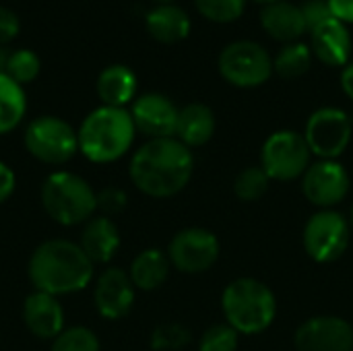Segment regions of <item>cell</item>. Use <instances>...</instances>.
<instances>
[{"instance_id":"7","label":"cell","mask_w":353,"mask_h":351,"mask_svg":"<svg viewBox=\"0 0 353 351\" xmlns=\"http://www.w3.org/2000/svg\"><path fill=\"white\" fill-rule=\"evenodd\" d=\"M219 74L234 87L250 89L267 83L273 70L271 54L252 39H238L228 43L217 60Z\"/></svg>"},{"instance_id":"39","label":"cell","mask_w":353,"mask_h":351,"mask_svg":"<svg viewBox=\"0 0 353 351\" xmlns=\"http://www.w3.org/2000/svg\"><path fill=\"white\" fill-rule=\"evenodd\" d=\"M254 2H259V4H263V6H265V4H271V2H279V0H254Z\"/></svg>"},{"instance_id":"22","label":"cell","mask_w":353,"mask_h":351,"mask_svg":"<svg viewBox=\"0 0 353 351\" xmlns=\"http://www.w3.org/2000/svg\"><path fill=\"white\" fill-rule=\"evenodd\" d=\"M215 132V116L205 103H188L178 112L176 139L190 147H201L211 141Z\"/></svg>"},{"instance_id":"40","label":"cell","mask_w":353,"mask_h":351,"mask_svg":"<svg viewBox=\"0 0 353 351\" xmlns=\"http://www.w3.org/2000/svg\"><path fill=\"white\" fill-rule=\"evenodd\" d=\"M157 4H168V2H174V0H155Z\"/></svg>"},{"instance_id":"14","label":"cell","mask_w":353,"mask_h":351,"mask_svg":"<svg viewBox=\"0 0 353 351\" xmlns=\"http://www.w3.org/2000/svg\"><path fill=\"white\" fill-rule=\"evenodd\" d=\"M298 351H353V327L339 317H314L296 331Z\"/></svg>"},{"instance_id":"11","label":"cell","mask_w":353,"mask_h":351,"mask_svg":"<svg viewBox=\"0 0 353 351\" xmlns=\"http://www.w3.org/2000/svg\"><path fill=\"white\" fill-rule=\"evenodd\" d=\"M168 259L182 273H203L219 259V240L203 228L182 230L172 238Z\"/></svg>"},{"instance_id":"38","label":"cell","mask_w":353,"mask_h":351,"mask_svg":"<svg viewBox=\"0 0 353 351\" xmlns=\"http://www.w3.org/2000/svg\"><path fill=\"white\" fill-rule=\"evenodd\" d=\"M8 56H10V52H6V50H4V48L0 46V74H2V72H6Z\"/></svg>"},{"instance_id":"25","label":"cell","mask_w":353,"mask_h":351,"mask_svg":"<svg viewBox=\"0 0 353 351\" xmlns=\"http://www.w3.org/2000/svg\"><path fill=\"white\" fill-rule=\"evenodd\" d=\"M312 58L314 54L310 50V43H304V41L285 43L273 58V70L281 79H298L310 70Z\"/></svg>"},{"instance_id":"34","label":"cell","mask_w":353,"mask_h":351,"mask_svg":"<svg viewBox=\"0 0 353 351\" xmlns=\"http://www.w3.org/2000/svg\"><path fill=\"white\" fill-rule=\"evenodd\" d=\"M19 29H21L19 17L10 8L0 6V46L12 41L19 35Z\"/></svg>"},{"instance_id":"16","label":"cell","mask_w":353,"mask_h":351,"mask_svg":"<svg viewBox=\"0 0 353 351\" xmlns=\"http://www.w3.org/2000/svg\"><path fill=\"white\" fill-rule=\"evenodd\" d=\"M23 323L33 337L54 341L66 329L60 298L33 290V294H29L23 302Z\"/></svg>"},{"instance_id":"13","label":"cell","mask_w":353,"mask_h":351,"mask_svg":"<svg viewBox=\"0 0 353 351\" xmlns=\"http://www.w3.org/2000/svg\"><path fill=\"white\" fill-rule=\"evenodd\" d=\"M178 112L176 103L163 93H145L137 97L130 108L137 132H143L149 139L176 137Z\"/></svg>"},{"instance_id":"32","label":"cell","mask_w":353,"mask_h":351,"mask_svg":"<svg viewBox=\"0 0 353 351\" xmlns=\"http://www.w3.org/2000/svg\"><path fill=\"white\" fill-rule=\"evenodd\" d=\"M126 192L120 190V188H103L101 192H97V209L101 211V215L105 217H112V215H118L126 209Z\"/></svg>"},{"instance_id":"27","label":"cell","mask_w":353,"mask_h":351,"mask_svg":"<svg viewBox=\"0 0 353 351\" xmlns=\"http://www.w3.org/2000/svg\"><path fill=\"white\" fill-rule=\"evenodd\" d=\"M41 70V62H39V56L31 50H14L10 52L8 56V64H6V74L19 83L21 87L35 81L37 74Z\"/></svg>"},{"instance_id":"10","label":"cell","mask_w":353,"mask_h":351,"mask_svg":"<svg viewBox=\"0 0 353 351\" xmlns=\"http://www.w3.org/2000/svg\"><path fill=\"white\" fill-rule=\"evenodd\" d=\"M350 244V223L335 211L312 215L304 228V246L316 263L337 261Z\"/></svg>"},{"instance_id":"30","label":"cell","mask_w":353,"mask_h":351,"mask_svg":"<svg viewBox=\"0 0 353 351\" xmlns=\"http://www.w3.org/2000/svg\"><path fill=\"white\" fill-rule=\"evenodd\" d=\"M188 341H190V331L176 323L161 325L151 335V348L155 351H178L186 348Z\"/></svg>"},{"instance_id":"6","label":"cell","mask_w":353,"mask_h":351,"mask_svg":"<svg viewBox=\"0 0 353 351\" xmlns=\"http://www.w3.org/2000/svg\"><path fill=\"white\" fill-rule=\"evenodd\" d=\"M23 145L39 163L64 166L79 153V134L58 116H37L27 124Z\"/></svg>"},{"instance_id":"15","label":"cell","mask_w":353,"mask_h":351,"mask_svg":"<svg viewBox=\"0 0 353 351\" xmlns=\"http://www.w3.org/2000/svg\"><path fill=\"white\" fill-rule=\"evenodd\" d=\"M302 190L312 205L333 207L347 197L350 176L335 159H323L306 170Z\"/></svg>"},{"instance_id":"9","label":"cell","mask_w":353,"mask_h":351,"mask_svg":"<svg viewBox=\"0 0 353 351\" xmlns=\"http://www.w3.org/2000/svg\"><path fill=\"white\" fill-rule=\"evenodd\" d=\"M304 139L310 153L323 159H337L352 141V120L339 108H321L308 118Z\"/></svg>"},{"instance_id":"35","label":"cell","mask_w":353,"mask_h":351,"mask_svg":"<svg viewBox=\"0 0 353 351\" xmlns=\"http://www.w3.org/2000/svg\"><path fill=\"white\" fill-rule=\"evenodd\" d=\"M17 188V176L12 172V168L4 161H0V205L6 203Z\"/></svg>"},{"instance_id":"26","label":"cell","mask_w":353,"mask_h":351,"mask_svg":"<svg viewBox=\"0 0 353 351\" xmlns=\"http://www.w3.org/2000/svg\"><path fill=\"white\" fill-rule=\"evenodd\" d=\"M50 351H101L97 335L89 327H66L54 341Z\"/></svg>"},{"instance_id":"23","label":"cell","mask_w":353,"mask_h":351,"mask_svg":"<svg viewBox=\"0 0 353 351\" xmlns=\"http://www.w3.org/2000/svg\"><path fill=\"white\" fill-rule=\"evenodd\" d=\"M170 265L172 263H170L168 254H163L157 248H147L134 257L128 275L137 290L153 292L165 283V279L170 275Z\"/></svg>"},{"instance_id":"19","label":"cell","mask_w":353,"mask_h":351,"mask_svg":"<svg viewBox=\"0 0 353 351\" xmlns=\"http://www.w3.org/2000/svg\"><path fill=\"white\" fill-rule=\"evenodd\" d=\"M120 232L112 217L93 215L81 232L79 246L93 265H108L120 248Z\"/></svg>"},{"instance_id":"41","label":"cell","mask_w":353,"mask_h":351,"mask_svg":"<svg viewBox=\"0 0 353 351\" xmlns=\"http://www.w3.org/2000/svg\"><path fill=\"white\" fill-rule=\"evenodd\" d=\"M352 225H353V207H352Z\"/></svg>"},{"instance_id":"24","label":"cell","mask_w":353,"mask_h":351,"mask_svg":"<svg viewBox=\"0 0 353 351\" xmlns=\"http://www.w3.org/2000/svg\"><path fill=\"white\" fill-rule=\"evenodd\" d=\"M27 114L25 89L6 72L0 74V137L12 132Z\"/></svg>"},{"instance_id":"21","label":"cell","mask_w":353,"mask_h":351,"mask_svg":"<svg viewBox=\"0 0 353 351\" xmlns=\"http://www.w3.org/2000/svg\"><path fill=\"white\" fill-rule=\"evenodd\" d=\"M137 74L124 64H110L105 66L95 83L97 97L101 106L110 108H126L137 97Z\"/></svg>"},{"instance_id":"29","label":"cell","mask_w":353,"mask_h":351,"mask_svg":"<svg viewBox=\"0 0 353 351\" xmlns=\"http://www.w3.org/2000/svg\"><path fill=\"white\" fill-rule=\"evenodd\" d=\"M269 176L263 168H246L238 174L234 190L238 194V199L250 203V201H259L267 188H269Z\"/></svg>"},{"instance_id":"2","label":"cell","mask_w":353,"mask_h":351,"mask_svg":"<svg viewBox=\"0 0 353 351\" xmlns=\"http://www.w3.org/2000/svg\"><path fill=\"white\" fill-rule=\"evenodd\" d=\"M27 275L35 292L60 298L89 288L95 277V265L79 242L54 238L41 242L31 252Z\"/></svg>"},{"instance_id":"36","label":"cell","mask_w":353,"mask_h":351,"mask_svg":"<svg viewBox=\"0 0 353 351\" xmlns=\"http://www.w3.org/2000/svg\"><path fill=\"white\" fill-rule=\"evenodd\" d=\"M331 12L341 23H353V0H329Z\"/></svg>"},{"instance_id":"20","label":"cell","mask_w":353,"mask_h":351,"mask_svg":"<svg viewBox=\"0 0 353 351\" xmlns=\"http://www.w3.org/2000/svg\"><path fill=\"white\" fill-rule=\"evenodd\" d=\"M145 25L149 35L159 43H178L190 33L188 12L174 2L157 4L155 8H151L147 12Z\"/></svg>"},{"instance_id":"8","label":"cell","mask_w":353,"mask_h":351,"mask_svg":"<svg viewBox=\"0 0 353 351\" xmlns=\"http://www.w3.org/2000/svg\"><path fill=\"white\" fill-rule=\"evenodd\" d=\"M310 155L312 153L304 134L296 130H277L263 145L261 168L271 180L285 182L306 174Z\"/></svg>"},{"instance_id":"37","label":"cell","mask_w":353,"mask_h":351,"mask_svg":"<svg viewBox=\"0 0 353 351\" xmlns=\"http://www.w3.org/2000/svg\"><path fill=\"white\" fill-rule=\"evenodd\" d=\"M341 87L345 91V95L353 99V60H350L345 66H343V72H341Z\"/></svg>"},{"instance_id":"33","label":"cell","mask_w":353,"mask_h":351,"mask_svg":"<svg viewBox=\"0 0 353 351\" xmlns=\"http://www.w3.org/2000/svg\"><path fill=\"white\" fill-rule=\"evenodd\" d=\"M302 14H304V21H306V27H308V33L319 27L321 23L333 19V12H331V6H329V0H306L302 4Z\"/></svg>"},{"instance_id":"28","label":"cell","mask_w":353,"mask_h":351,"mask_svg":"<svg viewBox=\"0 0 353 351\" xmlns=\"http://www.w3.org/2000/svg\"><path fill=\"white\" fill-rule=\"evenodd\" d=\"M196 10L213 23H234L246 10V0H194Z\"/></svg>"},{"instance_id":"18","label":"cell","mask_w":353,"mask_h":351,"mask_svg":"<svg viewBox=\"0 0 353 351\" xmlns=\"http://www.w3.org/2000/svg\"><path fill=\"white\" fill-rule=\"evenodd\" d=\"M261 25L269 37H273L275 41H281V43L300 41V37L304 33H308L306 21L302 14V6L288 2V0L265 4L261 8Z\"/></svg>"},{"instance_id":"5","label":"cell","mask_w":353,"mask_h":351,"mask_svg":"<svg viewBox=\"0 0 353 351\" xmlns=\"http://www.w3.org/2000/svg\"><path fill=\"white\" fill-rule=\"evenodd\" d=\"M221 308L232 329L244 335H256L269 329L275 321L277 302L265 283L242 277L225 288Z\"/></svg>"},{"instance_id":"12","label":"cell","mask_w":353,"mask_h":351,"mask_svg":"<svg viewBox=\"0 0 353 351\" xmlns=\"http://www.w3.org/2000/svg\"><path fill=\"white\" fill-rule=\"evenodd\" d=\"M134 285L130 275L118 267H108L99 273L93 288V304L101 319L120 321L134 304Z\"/></svg>"},{"instance_id":"31","label":"cell","mask_w":353,"mask_h":351,"mask_svg":"<svg viewBox=\"0 0 353 351\" xmlns=\"http://www.w3.org/2000/svg\"><path fill=\"white\" fill-rule=\"evenodd\" d=\"M236 348L238 331L230 325H215L203 333L199 351H236Z\"/></svg>"},{"instance_id":"4","label":"cell","mask_w":353,"mask_h":351,"mask_svg":"<svg viewBox=\"0 0 353 351\" xmlns=\"http://www.w3.org/2000/svg\"><path fill=\"white\" fill-rule=\"evenodd\" d=\"M39 199L48 217L64 228L85 225L97 211L95 188L83 176L68 170L48 174Z\"/></svg>"},{"instance_id":"17","label":"cell","mask_w":353,"mask_h":351,"mask_svg":"<svg viewBox=\"0 0 353 351\" xmlns=\"http://www.w3.org/2000/svg\"><path fill=\"white\" fill-rule=\"evenodd\" d=\"M310 50L327 66H345L352 60V33L339 19H329L310 31Z\"/></svg>"},{"instance_id":"1","label":"cell","mask_w":353,"mask_h":351,"mask_svg":"<svg viewBox=\"0 0 353 351\" xmlns=\"http://www.w3.org/2000/svg\"><path fill=\"white\" fill-rule=\"evenodd\" d=\"M190 149L176 137L149 139L134 151L128 168L132 184L147 197L168 199L178 194L192 176Z\"/></svg>"},{"instance_id":"3","label":"cell","mask_w":353,"mask_h":351,"mask_svg":"<svg viewBox=\"0 0 353 351\" xmlns=\"http://www.w3.org/2000/svg\"><path fill=\"white\" fill-rule=\"evenodd\" d=\"M79 153L91 163H112L124 157L137 137L126 108L99 106L85 116L79 130Z\"/></svg>"}]
</instances>
